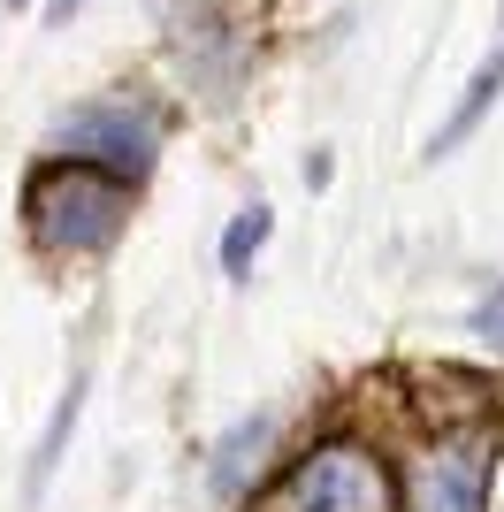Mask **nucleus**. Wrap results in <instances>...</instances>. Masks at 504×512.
I'll return each instance as SVG.
<instances>
[{
    "label": "nucleus",
    "mask_w": 504,
    "mask_h": 512,
    "mask_svg": "<svg viewBox=\"0 0 504 512\" xmlns=\"http://www.w3.org/2000/svg\"><path fill=\"white\" fill-rule=\"evenodd\" d=\"M268 444H275V413H245V421L222 436V444L207 451V490L230 505V497H245L252 490V474H260V459H268Z\"/></svg>",
    "instance_id": "obj_6"
},
{
    "label": "nucleus",
    "mask_w": 504,
    "mask_h": 512,
    "mask_svg": "<svg viewBox=\"0 0 504 512\" xmlns=\"http://www.w3.org/2000/svg\"><path fill=\"white\" fill-rule=\"evenodd\" d=\"M497 100H504V39L489 46V54H482V69L466 77L459 107H451V115L436 123V138H428V161H451V153H459L466 138H474V130H482L489 115H497Z\"/></svg>",
    "instance_id": "obj_5"
},
{
    "label": "nucleus",
    "mask_w": 504,
    "mask_h": 512,
    "mask_svg": "<svg viewBox=\"0 0 504 512\" xmlns=\"http://www.w3.org/2000/svg\"><path fill=\"white\" fill-rule=\"evenodd\" d=\"M268 237H275V207H268V199L237 207V214H230V230H222V276L245 283V276H252V260L268 253Z\"/></svg>",
    "instance_id": "obj_8"
},
{
    "label": "nucleus",
    "mask_w": 504,
    "mask_h": 512,
    "mask_svg": "<svg viewBox=\"0 0 504 512\" xmlns=\"http://www.w3.org/2000/svg\"><path fill=\"white\" fill-rule=\"evenodd\" d=\"M298 176H306V192H329V176H336L329 146H314V153H306V169H298Z\"/></svg>",
    "instance_id": "obj_10"
},
{
    "label": "nucleus",
    "mask_w": 504,
    "mask_h": 512,
    "mask_svg": "<svg viewBox=\"0 0 504 512\" xmlns=\"http://www.w3.org/2000/svg\"><path fill=\"white\" fill-rule=\"evenodd\" d=\"M0 8H8V16H16V8H31V0H0Z\"/></svg>",
    "instance_id": "obj_12"
},
{
    "label": "nucleus",
    "mask_w": 504,
    "mask_h": 512,
    "mask_svg": "<svg viewBox=\"0 0 504 512\" xmlns=\"http://www.w3.org/2000/svg\"><path fill=\"white\" fill-rule=\"evenodd\" d=\"M275 512H390V474L367 444H314L283 474Z\"/></svg>",
    "instance_id": "obj_3"
},
{
    "label": "nucleus",
    "mask_w": 504,
    "mask_h": 512,
    "mask_svg": "<svg viewBox=\"0 0 504 512\" xmlns=\"http://www.w3.org/2000/svg\"><path fill=\"white\" fill-rule=\"evenodd\" d=\"M23 222L39 237V253H62V260L107 253L130 222V184L92 169V161H39L23 184Z\"/></svg>",
    "instance_id": "obj_1"
},
{
    "label": "nucleus",
    "mask_w": 504,
    "mask_h": 512,
    "mask_svg": "<svg viewBox=\"0 0 504 512\" xmlns=\"http://www.w3.org/2000/svg\"><path fill=\"white\" fill-rule=\"evenodd\" d=\"M84 390H92V375H69V390L54 398V421L39 428V444H31V467H23V497H46V482L62 474V451H69V436H77V421H84Z\"/></svg>",
    "instance_id": "obj_7"
},
{
    "label": "nucleus",
    "mask_w": 504,
    "mask_h": 512,
    "mask_svg": "<svg viewBox=\"0 0 504 512\" xmlns=\"http://www.w3.org/2000/svg\"><path fill=\"white\" fill-rule=\"evenodd\" d=\"M497 31H504V16H497Z\"/></svg>",
    "instance_id": "obj_13"
},
{
    "label": "nucleus",
    "mask_w": 504,
    "mask_h": 512,
    "mask_svg": "<svg viewBox=\"0 0 504 512\" xmlns=\"http://www.w3.org/2000/svg\"><path fill=\"white\" fill-rule=\"evenodd\" d=\"M77 8H84V0H39V16H46V23H69Z\"/></svg>",
    "instance_id": "obj_11"
},
{
    "label": "nucleus",
    "mask_w": 504,
    "mask_h": 512,
    "mask_svg": "<svg viewBox=\"0 0 504 512\" xmlns=\"http://www.w3.org/2000/svg\"><path fill=\"white\" fill-rule=\"evenodd\" d=\"M46 153L54 161H92V169L123 176L138 192L153 176V161H161V115L146 100H130V92H92V100L62 107L46 123Z\"/></svg>",
    "instance_id": "obj_2"
},
{
    "label": "nucleus",
    "mask_w": 504,
    "mask_h": 512,
    "mask_svg": "<svg viewBox=\"0 0 504 512\" xmlns=\"http://www.w3.org/2000/svg\"><path fill=\"white\" fill-rule=\"evenodd\" d=\"M413 512H489V436H443L420 451Z\"/></svg>",
    "instance_id": "obj_4"
},
{
    "label": "nucleus",
    "mask_w": 504,
    "mask_h": 512,
    "mask_svg": "<svg viewBox=\"0 0 504 512\" xmlns=\"http://www.w3.org/2000/svg\"><path fill=\"white\" fill-rule=\"evenodd\" d=\"M466 337H482L489 352H504V276L489 283L482 299H474V314H466Z\"/></svg>",
    "instance_id": "obj_9"
}]
</instances>
